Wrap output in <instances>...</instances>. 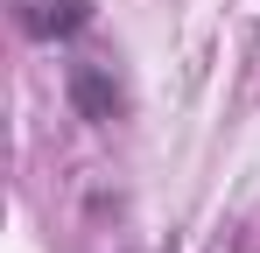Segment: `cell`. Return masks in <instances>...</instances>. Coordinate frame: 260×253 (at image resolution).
Segmentation results:
<instances>
[{"mask_svg": "<svg viewBox=\"0 0 260 253\" xmlns=\"http://www.w3.org/2000/svg\"><path fill=\"white\" fill-rule=\"evenodd\" d=\"M71 106H78V120H120L127 113V91L113 78V64H71Z\"/></svg>", "mask_w": 260, "mask_h": 253, "instance_id": "1", "label": "cell"}, {"mask_svg": "<svg viewBox=\"0 0 260 253\" xmlns=\"http://www.w3.org/2000/svg\"><path fill=\"white\" fill-rule=\"evenodd\" d=\"M91 21V0H21V28L36 42H56V36H78Z\"/></svg>", "mask_w": 260, "mask_h": 253, "instance_id": "2", "label": "cell"}]
</instances>
